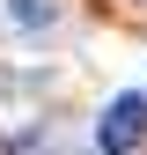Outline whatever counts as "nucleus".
<instances>
[{"label": "nucleus", "instance_id": "f03ea898", "mask_svg": "<svg viewBox=\"0 0 147 155\" xmlns=\"http://www.w3.org/2000/svg\"><path fill=\"white\" fill-rule=\"evenodd\" d=\"M8 22H22V30L52 22V0H8Z\"/></svg>", "mask_w": 147, "mask_h": 155}, {"label": "nucleus", "instance_id": "f257e3e1", "mask_svg": "<svg viewBox=\"0 0 147 155\" xmlns=\"http://www.w3.org/2000/svg\"><path fill=\"white\" fill-rule=\"evenodd\" d=\"M140 133H147V96H118V104L103 111V126H96V148L103 155H133Z\"/></svg>", "mask_w": 147, "mask_h": 155}]
</instances>
